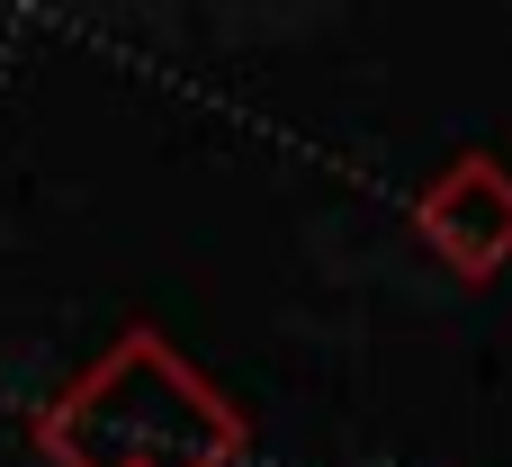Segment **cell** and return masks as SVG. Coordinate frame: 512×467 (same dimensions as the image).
Returning <instances> with one entry per match:
<instances>
[{
    "label": "cell",
    "mask_w": 512,
    "mask_h": 467,
    "mask_svg": "<svg viewBox=\"0 0 512 467\" xmlns=\"http://www.w3.org/2000/svg\"><path fill=\"white\" fill-rule=\"evenodd\" d=\"M423 234H432L468 279H495L512 261V180L495 162H459V171L423 198Z\"/></svg>",
    "instance_id": "2"
},
{
    "label": "cell",
    "mask_w": 512,
    "mask_h": 467,
    "mask_svg": "<svg viewBox=\"0 0 512 467\" xmlns=\"http://www.w3.org/2000/svg\"><path fill=\"white\" fill-rule=\"evenodd\" d=\"M36 450L54 467H225L243 450V414L135 324L36 414Z\"/></svg>",
    "instance_id": "1"
}]
</instances>
